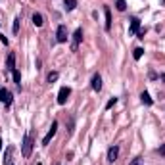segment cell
<instances>
[{
  "label": "cell",
  "instance_id": "cell-1",
  "mask_svg": "<svg viewBox=\"0 0 165 165\" xmlns=\"http://www.w3.org/2000/svg\"><path fill=\"white\" fill-rule=\"evenodd\" d=\"M31 152H33V136L31 135H25L23 136V142H21V156L29 158Z\"/></svg>",
  "mask_w": 165,
  "mask_h": 165
},
{
  "label": "cell",
  "instance_id": "cell-2",
  "mask_svg": "<svg viewBox=\"0 0 165 165\" xmlns=\"http://www.w3.org/2000/svg\"><path fill=\"white\" fill-rule=\"evenodd\" d=\"M83 40V29H75L73 33V40H71V52H77V48H79V42Z\"/></svg>",
  "mask_w": 165,
  "mask_h": 165
},
{
  "label": "cell",
  "instance_id": "cell-3",
  "mask_svg": "<svg viewBox=\"0 0 165 165\" xmlns=\"http://www.w3.org/2000/svg\"><path fill=\"white\" fill-rule=\"evenodd\" d=\"M69 94H71V89H69V86H62L60 92H58V104H60V106H63L65 102H67Z\"/></svg>",
  "mask_w": 165,
  "mask_h": 165
},
{
  "label": "cell",
  "instance_id": "cell-4",
  "mask_svg": "<svg viewBox=\"0 0 165 165\" xmlns=\"http://www.w3.org/2000/svg\"><path fill=\"white\" fill-rule=\"evenodd\" d=\"M56 131H58V121H52L50 131L46 133V136L42 138V146H48V144H50V140H52V136H54V135H56Z\"/></svg>",
  "mask_w": 165,
  "mask_h": 165
},
{
  "label": "cell",
  "instance_id": "cell-5",
  "mask_svg": "<svg viewBox=\"0 0 165 165\" xmlns=\"http://www.w3.org/2000/svg\"><path fill=\"white\" fill-rule=\"evenodd\" d=\"M0 100L4 102L6 108H10V106H12V92H8L6 89H2V86H0Z\"/></svg>",
  "mask_w": 165,
  "mask_h": 165
},
{
  "label": "cell",
  "instance_id": "cell-6",
  "mask_svg": "<svg viewBox=\"0 0 165 165\" xmlns=\"http://www.w3.org/2000/svg\"><path fill=\"white\" fill-rule=\"evenodd\" d=\"M56 40L58 42H67V27L65 25H60L58 31H56Z\"/></svg>",
  "mask_w": 165,
  "mask_h": 165
},
{
  "label": "cell",
  "instance_id": "cell-7",
  "mask_svg": "<svg viewBox=\"0 0 165 165\" xmlns=\"http://www.w3.org/2000/svg\"><path fill=\"white\" fill-rule=\"evenodd\" d=\"M138 31H140V19L133 17L131 19V27H129V35H136Z\"/></svg>",
  "mask_w": 165,
  "mask_h": 165
},
{
  "label": "cell",
  "instance_id": "cell-8",
  "mask_svg": "<svg viewBox=\"0 0 165 165\" xmlns=\"http://www.w3.org/2000/svg\"><path fill=\"white\" fill-rule=\"evenodd\" d=\"M117 156H119V146H112V148L108 150V161L109 163H113L117 159Z\"/></svg>",
  "mask_w": 165,
  "mask_h": 165
},
{
  "label": "cell",
  "instance_id": "cell-9",
  "mask_svg": "<svg viewBox=\"0 0 165 165\" xmlns=\"http://www.w3.org/2000/svg\"><path fill=\"white\" fill-rule=\"evenodd\" d=\"M92 90H94V92H100V90H102V77L98 75V73L92 77Z\"/></svg>",
  "mask_w": 165,
  "mask_h": 165
},
{
  "label": "cell",
  "instance_id": "cell-10",
  "mask_svg": "<svg viewBox=\"0 0 165 165\" xmlns=\"http://www.w3.org/2000/svg\"><path fill=\"white\" fill-rule=\"evenodd\" d=\"M6 67L10 69V71H14L16 69V54L12 52V54H8V60H6Z\"/></svg>",
  "mask_w": 165,
  "mask_h": 165
},
{
  "label": "cell",
  "instance_id": "cell-11",
  "mask_svg": "<svg viewBox=\"0 0 165 165\" xmlns=\"http://www.w3.org/2000/svg\"><path fill=\"white\" fill-rule=\"evenodd\" d=\"M104 14H106V31L112 29V12H109V8H104Z\"/></svg>",
  "mask_w": 165,
  "mask_h": 165
},
{
  "label": "cell",
  "instance_id": "cell-12",
  "mask_svg": "<svg viewBox=\"0 0 165 165\" xmlns=\"http://www.w3.org/2000/svg\"><path fill=\"white\" fill-rule=\"evenodd\" d=\"M33 23H35L37 27H42L44 25V17H42L40 14H33Z\"/></svg>",
  "mask_w": 165,
  "mask_h": 165
},
{
  "label": "cell",
  "instance_id": "cell-13",
  "mask_svg": "<svg viewBox=\"0 0 165 165\" xmlns=\"http://www.w3.org/2000/svg\"><path fill=\"white\" fill-rule=\"evenodd\" d=\"M63 6H65L67 12H71V10L77 8V0H63Z\"/></svg>",
  "mask_w": 165,
  "mask_h": 165
},
{
  "label": "cell",
  "instance_id": "cell-14",
  "mask_svg": "<svg viewBox=\"0 0 165 165\" xmlns=\"http://www.w3.org/2000/svg\"><path fill=\"white\" fill-rule=\"evenodd\" d=\"M140 100H142V104H146V106H152V98H150V94H148L146 90L140 94Z\"/></svg>",
  "mask_w": 165,
  "mask_h": 165
},
{
  "label": "cell",
  "instance_id": "cell-15",
  "mask_svg": "<svg viewBox=\"0 0 165 165\" xmlns=\"http://www.w3.org/2000/svg\"><path fill=\"white\" fill-rule=\"evenodd\" d=\"M115 8L119 10V12H125V10H127V2H125V0H115Z\"/></svg>",
  "mask_w": 165,
  "mask_h": 165
},
{
  "label": "cell",
  "instance_id": "cell-16",
  "mask_svg": "<svg viewBox=\"0 0 165 165\" xmlns=\"http://www.w3.org/2000/svg\"><path fill=\"white\" fill-rule=\"evenodd\" d=\"M58 77H60V73H58V71H50L46 79H48V83H54V81H58Z\"/></svg>",
  "mask_w": 165,
  "mask_h": 165
},
{
  "label": "cell",
  "instance_id": "cell-17",
  "mask_svg": "<svg viewBox=\"0 0 165 165\" xmlns=\"http://www.w3.org/2000/svg\"><path fill=\"white\" fill-rule=\"evenodd\" d=\"M12 73H14V83H16V85L19 86V85H21V73H19L17 69H14Z\"/></svg>",
  "mask_w": 165,
  "mask_h": 165
},
{
  "label": "cell",
  "instance_id": "cell-18",
  "mask_svg": "<svg viewBox=\"0 0 165 165\" xmlns=\"http://www.w3.org/2000/svg\"><path fill=\"white\" fill-rule=\"evenodd\" d=\"M142 54H144V50H142V48H135L133 58H135V60H140V58H142Z\"/></svg>",
  "mask_w": 165,
  "mask_h": 165
},
{
  "label": "cell",
  "instance_id": "cell-19",
  "mask_svg": "<svg viewBox=\"0 0 165 165\" xmlns=\"http://www.w3.org/2000/svg\"><path fill=\"white\" fill-rule=\"evenodd\" d=\"M12 29H14V33H16V35L19 33V17H16V19H14V27H12Z\"/></svg>",
  "mask_w": 165,
  "mask_h": 165
},
{
  "label": "cell",
  "instance_id": "cell-20",
  "mask_svg": "<svg viewBox=\"0 0 165 165\" xmlns=\"http://www.w3.org/2000/svg\"><path fill=\"white\" fill-rule=\"evenodd\" d=\"M115 104H117V98H115V96H113V98H112V100H109V102H108V104H106V109H109V108H113V106H115Z\"/></svg>",
  "mask_w": 165,
  "mask_h": 165
},
{
  "label": "cell",
  "instance_id": "cell-21",
  "mask_svg": "<svg viewBox=\"0 0 165 165\" xmlns=\"http://www.w3.org/2000/svg\"><path fill=\"white\" fill-rule=\"evenodd\" d=\"M10 154H12V148H8V150H6V156H4V163H8V161H10Z\"/></svg>",
  "mask_w": 165,
  "mask_h": 165
},
{
  "label": "cell",
  "instance_id": "cell-22",
  "mask_svg": "<svg viewBox=\"0 0 165 165\" xmlns=\"http://www.w3.org/2000/svg\"><path fill=\"white\" fill-rule=\"evenodd\" d=\"M131 165H142V159L140 158H135L133 161H131Z\"/></svg>",
  "mask_w": 165,
  "mask_h": 165
},
{
  "label": "cell",
  "instance_id": "cell-23",
  "mask_svg": "<svg viewBox=\"0 0 165 165\" xmlns=\"http://www.w3.org/2000/svg\"><path fill=\"white\" fill-rule=\"evenodd\" d=\"M144 35H146V29H140L138 31V39H144Z\"/></svg>",
  "mask_w": 165,
  "mask_h": 165
},
{
  "label": "cell",
  "instance_id": "cell-24",
  "mask_svg": "<svg viewBox=\"0 0 165 165\" xmlns=\"http://www.w3.org/2000/svg\"><path fill=\"white\" fill-rule=\"evenodd\" d=\"M0 40H2V42H4V44H8V39H6L4 35H0Z\"/></svg>",
  "mask_w": 165,
  "mask_h": 165
},
{
  "label": "cell",
  "instance_id": "cell-25",
  "mask_svg": "<svg viewBox=\"0 0 165 165\" xmlns=\"http://www.w3.org/2000/svg\"><path fill=\"white\" fill-rule=\"evenodd\" d=\"M159 154H161V156H165V144H163V146L159 148Z\"/></svg>",
  "mask_w": 165,
  "mask_h": 165
},
{
  "label": "cell",
  "instance_id": "cell-26",
  "mask_svg": "<svg viewBox=\"0 0 165 165\" xmlns=\"http://www.w3.org/2000/svg\"><path fill=\"white\" fill-rule=\"evenodd\" d=\"M161 81H163V83H165V73H163V75H161Z\"/></svg>",
  "mask_w": 165,
  "mask_h": 165
},
{
  "label": "cell",
  "instance_id": "cell-27",
  "mask_svg": "<svg viewBox=\"0 0 165 165\" xmlns=\"http://www.w3.org/2000/svg\"><path fill=\"white\" fill-rule=\"evenodd\" d=\"M0 150H2V138H0Z\"/></svg>",
  "mask_w": 165,
  "mask_h": 165
}]
</instances>
